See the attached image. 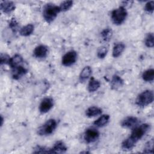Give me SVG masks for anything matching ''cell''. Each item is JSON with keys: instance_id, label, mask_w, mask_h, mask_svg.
I'll use <instances>...</instances> for the list:
<instances>
[{"instance_id": "obj_4", "label": "cell", "mask_w": 154, "mask_h": 154, "mask_svg": "<svg viewBox=\"0 0 154 154\" xmlns=\"http://www.w3.org/2000/svg\"><path fill=\"white\" fill-rule=\"evenodd\" d=\"M153 101V92L150 90H146L140 93L136 98L135 104L139 107H145Z\"/></svg>"}, {"instance_id": "obj_8", "label": "cell", "mask_w": 154, "mask_h": 154, "mask_svg": "<svg viewBox=\"0 0 154 154\" xmlns=\"http://www.w3.org/2000/svg\"><path fill=\"white\" fill-rule=\"evenodd\" d=\"M54 106V100L51 97H45L39 105V111L42 114L49 111Z\"/></svg>"}, {"instance_id": "obj_16", "label": "cell", "mask_w": 154, "mask_h": 154, "mask_svg": "<svg viewBox=\"0 0 154 154\" xmlns=\"http://www.w3.org/2000/svg\"><path fill=\"white\" fill-rule=\"evenodd\" d=\"M125 49V45L123 43L120 42L116 43L112 49V55L114 58H117L122 55Z\"/></svg>"}, {"instance_id": "obj_32", "label": "cell", "mask_w": 154, "mask_h": 154, "mask_svg": "<svg viewBox=\"0 0 154 154\" xmlns=\"http://www.w3.org/2000/svg\"><path fill=\"white\" fill-rule=\"evenodd\" d=\"M3 122H4V118L3 117L1 116V126H2L3 125Z\"/></svg>"}, {"instance_id": "obj_10", "label": "cell", "mask_w": 154, "mask_h": 154, "mask_svg": "<svg viewBox=\"0 0 154 154\" xmlns=\"http://www.w3.org/2000/svg\"><path fill=\"white\" fill-rule=\"evenodd\" d=\"M138 119L134 116H128L121 122V126L124 128H132L137 126Z\"/></svg>"}, {"instance_id": "obj_18", "label": "cell", "mask_w": 154, "mask_h": 154, "mask_svg": "<svg viewBox=\"0 0 154 154\" xmlns=\"http://www.w3.org/2000/svg\"><path fill=\"white\" fill-rule=\"evenodd\" d=\"M100 87V82L97 79H95L93 76L91 77L88 84V90L90 93L94 92L97 91Z\"/></svg>"}, {"instance_id": "obj_9", "label": "cell", "mask_w": 154, "mask_h": 154, "mask_svg": "<svg viewBox=\"0 0 154 154\" xmlns=\"http://www.w3.org/2000/svg\"><path fill=\"white\" fill-rule=\"evenodd\" d=\"M48 54V48L46 46L43 45H40L35 48L33 51V55L34 57L42 59L47 57Z\"/></svg>"}, {"instance_id": "obj_20", "label": "cell", "mask_w": 154, "mask_h": 154, "mask_svg": "<svg viewBox=\"0 0 154 154\" xmlns=\"http://www.w3.org/2000/svg\"><path fill=\"white\" fill-rule=\"evenodd\" d=\"M109 118L110 117L108 114H103L100 116L97 119H96L93 122V124L99 128L103 127L108 123Z\"/></svg>"}, {"instance_id": "obj_11", "label": "cell", "mask_w": 154, "mask_h": 154, "mask_svg": "<svg viewBox=\"0 0 154 154\" xmlns=\"http://www.w3.org/2000/svg\"><path fill=\"white\" fill-rule=\"evenodd\" d=\"M27 72V69L20 65L12 69L11 76L14 79L18 80L20 79L22 76L25 75Z\"/></svg>"}, {"instance_id": "obj_5", "label": "cell", "mask_w": 154, "mask_h": 154, "mask_svg": "<svg viewBox=\"0 0 154 154\" xmlns=\"http://www.w3.org/2000/svg\"><path fill=\"white\" fill-rule=\"evenodd\" d=\"M57 126V121L54 119H50L38 128L37 134L40 136H46L51 135L55 130Z\"/></svg>"}, {"instance_id": "obj_14", "label": "cell", "mask_w": 154, "mask_h": 154, "mask_svg": "<svg viewBox=\"0 0 154 154\" xmlns=\"http://www.w3.org/2000/svg\"><path fill=\"white\" fill-rule=\"evenodd\" d=\"M110 84L111 89L116 90L123 87L124 84V81L120 76L117 75H114L112 77Z\"/></svg>"}, {"instance_id": "obj_6", "label": "cell", "mask_w": 154, "mask_h": 154, "mask_svg": "<svg viewBox=\"0 0 154 154\" xmlns=\"http://www.w3.org/2000/svg\"><path fill=\"white\" fill-rule=\"evenodd\" d=\"M78 58V54L75 51L72 50L66 52L62 57L61 63L65 67L73 65Z\"/></svg>"}, {"instance_id": "obj_2", "label": "cell", "mask_w": 154, "mask_h": 154, "mask_svg": "<svg viewBox=\"0 0 154 154\" xmlns=\"http://www.w3.org/2000/svg\"><path fill=\"white\" fill-rule=\"evenodd\" d=\"M60 12L59 6L52 3H48L43 7V17L47 23H51L56 19Z\"/></svg>"}, {"instance_id": "obj_27", "label": "cell", "mask_w": 154, "mask_h": 154, "mask_svg": "<svg viewBox=\"0 0 154 154\" xmlns=\"http://www.w3.org/2000/svg\"><path fill=\"white\" fill-rule=\"evenodd\" d=\"M32 152L34 153H51V149L41 146H37L33 149Z\"/></svg>"}, {"instance_id": "obj_15", "label": "cell", "mask_w": 154, "mask_h": 154, "mask_svg": "<svg viewBox=\"0 0 154 154\" xmlns=\"http://www.w3.org/2000/svg\"><path fill=\"white\" fill-rule=\"evenodd\" d=\"M23 57L19 55V54H15L13 57H11L9 63H8V66L11 68L13 69L17 66H20L21 63L23 62Z\"/></svg>"}, {"instance_id": "obj_13", "label": "cell", "mask_w": 154, "mask_h": 154, "mask_svg": "<svg viewBox=\"0 0 154 154\" xmlns=\"http://www.w3.org/2000/svg\"><path fill=\"white\" fill-rule=\"evenodd\" d=\"M51 149V153H65L67 147L66 144L62 141H56Z\"/></svg>"}, {"instance_id": "obj_30", "label": "cell", "mask_w": 154, "mask_h": 154, "mask_svg": "<svg viewBox=\"0 0 154 154\" xmlns=\"http://www.w3.org/2000/svg\"><path fill=\"white\" fill-rule=\"evenodd\" d=\"M10 58H11V57H10L8 54L1 53V56H0L1 64V65H2V64H8Z\"/></svg>"}, {"instance_id": "obj_19", "label": "cell", "mask_w": 154, "mask_h": 154, "mask_svg": "<svg viewBox=\"0 0 154 154\" xmlns=\"http://www.w3.org/2000/svg\"><path fill=\"white\" fill-rule=\"evenodd\" d=\"M102 110L97 106H90L85 111V115L87 117L91 118L101 114Z\"/></svg>"}, {"instance_id": "obj_7", "label": "cell", "mask_w": 154, "mask_h": 154, "mask_svg": "<svg viewBox=\"0 0 154 154\" xmlns=\"http://www.w3.org/2000/svg\"><path fill=\"white\" fill-rule=\"evenodd\" d=\"M100 133L98 130L93 128H90L85 130L84 134V140L87 143L96 141L99 137Z\"/></svg>"}, {"instance_id": "obj_23", "label": "cell", "mask_w": 154, "mask_h": 154, "mask_svg": "<svg viewBox=\"0 0 154 154\" xmlns=\"http://www.w3.org/2000/svg\"><path fill=\"white\" fill-rule=\"evenodd\" d=\"M142 78L144 81L152 82L154 79V70L149 69L145 70L142 74Z\"/></svg>"}, {"instance_id": "obj_12", "label": "cell", "mask_w": 154, "mask_h": 154, "mask_svg": "<svg viewBox=\"0 0 154 154\" xmlns=\"http://www.w3.org/2000/svg\"><path fill=\"white\" fill-rule=\"evenodd\" d=\"M16 8L15 4L12 1H2L0 4L1 10L5 14H10L13 12Z\"/></svg>"}, {"instance_id": "obj_26", "label": "cell", "mask_w": 154, "mask_h": 154, "mask_svg": "<svg viewBox=\"0 0 154 154\" xmlns=\"http://www.w3.org/2000/svg\"><path fill=\"white\" fill-rule=\"evenodd\" d=\"M73 2L72 1H63L62 3L60 4V5L59 6L60 12H65L67 10H69L73 5Z\"/></svg>"}, {"instance_id": "obj_3", "label": "cell", "mask_w": 154, "mask_h": 154, "mask_svg": "<svg viewBox=\"0 0 154 154\" xmlns=\"http://www.w3.org/2000/svg\"><path fill=\"white\" fill-rule=\"evenodd\" d=\"M128 16L126 8L122 5L114 9L111 14V19L112 23L116 25H122Z\"/></svg>"}, {"instance_id": "obj_24", "label": "cell", "mask_w": 154, "mask_h": 154, "mask_svg": "<svg viewBox=\"0 0 154 154\" xmlns=\"http://www.w3.org/2000/svg\"><path fill=\"white\" fill-rule=\"evenodd\" d=\"M154 35L153 32L148 33L144 39V44L147 48H153L154 46Z\"/></svg>"}, {"instance_id": "obj_22", "label": "cell", "mask_w": 154, "mask_h": 154, "mask_svg": "<svg viewBox=\"0 0 154 154\" xmlns=\"http://www.w3.org/2000/svg\"><path fill=\"white\" fill-rule=\"evenodd\" d=\"M112 36V30L110 28H105L100 32V37L103 42H108L111 39Z\"/></svg>"}, {"instance_id": "obj_1", "label": "cell", "mask_w": 154, "mask_h": 154, "mask_svg": "<svg viewBox=\"0 0 154 154\" xmlns=\"http://www.w3.org/2000/svg\"><path fill=\"white\" fill-rule=\"evenodd\" d=\"M150 129V125L143 123L134 128L131 135L122 143V148L124 150H129L134 148L136 143L140 140Z\"/></svg>"}, {"instance_id": "obj_21", "label": "cell", "mask_w": 154, "mask_h": 154, "mask_svg": "<svg viewBox=\"0 0 154 154\" xmlns=\"http://www.w3.org/2000/svg\"><path fill=\"white\" fill-rule=\"evenodd\" d=\"M34 30V26L31 23H29L22 27L20 29L19 33H20V35L22 36L28 37L31 34H32Z\"/></svg>"}, {"instance_id": "obj_17", "label": "cell", "mask_w": 154, "mask_h": 154, "mask_svg": "<svg viewBox=\"0 0 154 154\" xmlns=\"http://www.w3.org/2000/svg\"><path fill=\"white\" fill-rule=\"evenodd\" d=\"M91 73H92V69L90 66H87L84 67L79 74V81L81 82H83L85 81H86L91 76Z\"/></svg>"}, {"instance_id": "obj_29", "label": "cell", "mask_w": 154, "mask_h": 154, "mask_svg": "<svg viewBox=\"0 0 154 154\" xmlns=\"http://www.w3.org/2000/svg\"><path fill=\"white\" fill-rule=\"evenodd\" d=\"M153 10H154V1H148L145 4L144 10L147 13L152 14L153 12Z\"/></svg>"}, {"instance_id": "obj_28", "label": "cell", "mask_w": 154, "mask_h": 154, "mask_svg": "<svg viewBox=\"0 0 154 154\" xmlns=\"http://www.w3.org/2000/svg\"><path fill=\"white\" fill-rule=\"evenodd\" d=\"M108 48L105 46H102L99 48L97 51V56L100 59H103L107 55Z\"/></svg>"}, {"instance_id": "obj_31", "label": "cell", "mask_w": 154, "mask_h": 154, "mask_svg": "<svg viewBox=\"0 0 154 154\" xmlns=\"http://www.w3.org/2000/svg\"><path fill=\"white\" fill-rule=\"evenodd\" d=\"M9 27L13 31V32H16L18 29V23L15 18H12L9 23Z\"/></svg>"}, {"instance_id": "obj_25", "label": "cell", "mask_w": 154, "mask_h": 154, "mask_svg": "<svg viewBox=\"0 0 154 154\" xmlns=\"http://www.w3.org/2000/svg\"><path fill=\"white\" fill-rule=\"evenodd\" d=\"M153 139L152 138L148 141L146 144L143 149V153H153Z\"/></svg>"}]
</instances>
